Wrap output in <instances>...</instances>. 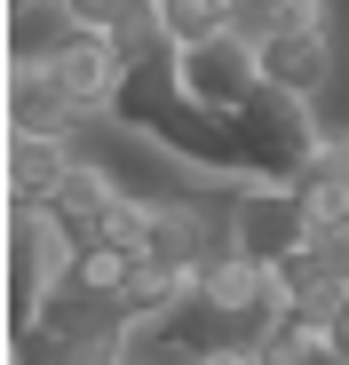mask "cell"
<instances>
[{"instance_id": "8fae6325", "label": "cell", "mask_w": 349, "mask_h": 365, "mask_svg": "<svg viewBox=\"0 0 349 365\" xmlns=\"http://www.w3.org/2000/svg\"><path fill=\"white\" fill-rule=\"evenodd\" d=\"M127 278H135V255L120 247V238H88V247H72V270H64V286L88 294V302H120Z\"/></svg>"}, {"instance_id": "5b68a950", "label": "cell", "mask_w": 349, "mask_h": 365, "mask_svg": "<svg viewBox=\"0 0 349 365\" xmlns=\"http://www.w3.org/2000/svg\"><path fill=\"white\" fill-rule=\"evenodd\" d=\"M262 40V80L286 96H325L333 88V32H254Z\"/></svg>"}, {"instance_id": "ba28073f", "label": "cell", "mask_w": 349, "mask_h": 365, "mask_svg": "<svg viewBox=\"0 0 349 365\" xmlns=\"http://www.w3.org/2000/svg\"><path fill=\"white\" fill-rule=\"evenodd\" d=\"M88 24L72 16V0H16L9 9V72L16 64H56Z\"/></svg>"}, {"instance_id": "2e32d148", "label": "cell", "mask_w": 349, "mask_h": 365, "mask_svg": "<svg viewBox=\"0 0 349 365\" xmlns=\"http://www.w3.org/2000/svg\"><path fill=\"white\" fill-rule=\"evenodd\" d=\"M325 334H333V349L349 357V310H333V318H325Z\"/></svg>"}, {"instance_id": "6da1fadb", "label": "cell", "mask_w": 349, "mask_h": 365, "mask_svg": "<svg viewBox=\"0 0 349 365\" xmlns=\"http://www.w3.org/2000/svg\"><path fill=\"white\" fill-rule=\"evenodd\" d=\"M222 128H230V151H239V175L246 182H294L310 167V151L325 143L310 128V103L286 96V88H262L254 103L222 111Z\"/></svg>"}, {"instance_id": "8992f818", "label": "cell", "mask_w": 349, "mask_h": 365, "mask_svg": "<svg viewBox=\"0 0 349 365\" xmlns=\"http://www.w3.org/2000/svg\"><path fill=\"white\" fill-rule=\"evenodd\" d=\"M72 119H80V103H72L56 64H16L9 72V135H64Z\"/></svg>"}, {"instance_id": "9c48e42d", "label": "cell", "mask_w": 349, "mask_h": 365, "mask_svg": "<svg viewBox=\"0 0 349 365\" xmlns=\"http://www.w3.org/2000/svg\"><path fill=\"white\" fill-rule=\"evenodd\" d=\"M111 199H120V182H111L103 167H88V159H72V175L56 182V199H48V215L64 222V238H72V247H88V238H103Z\"/></svg>"}, {"instance_id": "30bf717a", "label": "cell", "mask_w": 349, "mask_h": 365, "mask_svg": "<svg viewBox=\"0 0 349 365\" xmlns=\"http://www.w3.org/2000/svg\"><path fill=\"white\" fill-rule=\"evenodd\" d=\"M64 175H72L64 135H9V207H48Z\"/></svg>"}, {"instance_id": "52a82bcc", "label": "cell", "mask_w": 349, "mask_h": 365, "mask_svg": "<svg viewBox=\"0 0 349 365\" xmlns=\"http://www.w3.org/2000/svg\"><path fill=\"white\" fill-rule=\"evenodd\" d=\"M56 72H64V88H72L80 111H111V96H120V80H127V48L88 24L64 56H56Z\"/></svg>"}, {"instance_id": "7a4b0ae2", "label": "cell", "mask_w": 349, "mask_h": 365, "mask_svg": "<svg viewBox=\"0 0 349 365\" xmlns=\"http://www.w3.org/2000/svg\"><path fill=\"white\" fill-rule=\"evenodd\" d=\"M72 270V238L48 207H9V334H32Z\"/></svg>"}, {"instance_id": "9a60e30c", "label": "cell", "mask_w": 349, "mask_h": 365, "mask_svg": "<svg viewBox=\"0 0 349 365\" xmlns=\"http://www.w3.org/2000/svg\"><path fill=\"white\" fill-rule=\"evenodd\" d=\"M207 365H262L254 349H207Z\"/></svg>"}, {"instance_id": "277c9868", "label": "cell", "mask_w": 349, "mask_h": 365, "mask_svg": "<svg viewBox=\"0 0 349 365\" xmlns=\"http://www.w3.org/2000/svg\"><path fill=\"white\" fill-rule=\"evenodd\" d=\"M174 80H183V96L207 103V111H239V103H254L270 88L262 80V40L246 24H230L214 40H191V48H174Z\"/></svg>"}, {"instance_id": "4fadbf2b", "label": "cell", "mask_w": 349, "mask_h": 365, "mask_svg": "<svg viewBox=\"0 0 349 365\" xmlns=\"http://www.w3.org/2000/svg\"><path fill=\"white\" fill-rule=\"evenodd\" d=\"M246 32H333V0H262Z\"/></svg>"}, {"instance_id": "3957f363", "label": "cell", "mask_w": 349, "mask_h": 365, "mask_svg": "<svg viewBox=\"0 0 349 365\" xmlns=\"http://www.w3.org/2000/svg\"><path fill=\"white\" fill-rule=\"evenodd\" d=\"M230 247L246 262H262V270H278L302 247H318V215H310V199L294 182H246L239 207H230Z\"/></svg>"}, {"instance_id": "5bb4252c", "label": "cell", "mask_w": 349, "mask_h": 365, "mask_svg": "<svg viewBox=\"0 0 349 365\" xmlns=\"http://www.w3.org/2000/svg\"><path fill=\"white\" fill-rule=\"evenodd\" d=\"M294 365H349V357L333 349V334H325V326H310V334H302V349H294Z\"/></svg>"}, {"instance_id": "7c38bea8", "label": "cell", "mask_w": 349, "mask_h": 365, "mask_svg": "<svg viewBox=\"0 0 349 365\" xmlns=\"http://www.w3.org/2000/svg\"><path fill=\"white\" fill-rule=\"evenodd\" d=\"M230 24H246V0H159V32L174 48H191V40H214Z\"/></svg>"}]
</instances>
